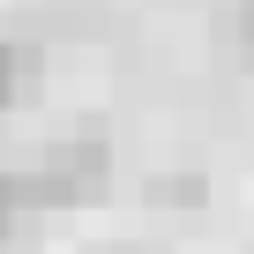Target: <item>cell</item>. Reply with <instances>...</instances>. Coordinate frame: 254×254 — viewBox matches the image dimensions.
Here are the masks:
<instances>
[{
  "mask_svg": "<svg viewBox=\"0 0 254 254\" xmlns=\"http://www.w3.org/2000/svg\"><path fill=\"white\" fill-rule=\"evenodd\" d=\"M142 202H150V209H202V202H209V172H194V165L150 172V180H142Z\"/></svg>",
  "mask_w": 254,
  "mask_h": 254,
  "instance_id": "cell-1",
  "label": "cell"
},
{
  "mask_svg": "<svg viewBox=\"0 0 254 254\" xmlns=\"http://www.w3.org/2000/svg\"><path fill=\"white\" fill-rule=\"evenodd\" d=\"M30 82H38V53H30V45H15V38H0V112H8Z\"/></svg>",
  "mask_w": 254,
  "mask_h": 254,
  "instance_id": "cell-2",
  "label": "cell"
}]
</instances>
